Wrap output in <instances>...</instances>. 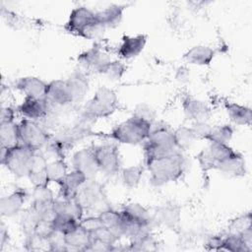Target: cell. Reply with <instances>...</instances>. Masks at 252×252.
Here are the masks:
<instances>
[{"label": "cell", "mask_w": 252, "mask_h": 252, "mask_svg": "<svg viewBox=\"0 0 252 252\" xmlns=\"http://www.w3.org/2000/svg\"><path fill=\"white\" fill-rule=\"evenodd\" d=\"M145 165L150 172L151 184L159 187L176 181L182 176L186 167V159L182 153L177 151L168 156L145 160Z\"/></svg>", "instance_id": "1"}, {"label": "cell", "mask_w": 252, "mask_h": 252, "mask_svg": "<svg viewBox=\"0 0 252 252\" xmlns=\"http://www.w3.org/2000/svg\"><path fill=\"white\" fill-rule=\"evenodd\" d=\"M118 106L116 93L107 87H99L90 98L81 111L80 118L90 123L96 119L105 118L115 112Z\"/></svg>", "instance_id": "2"}, {"label": "cell", "mask_w": 252, "mask_h": 252, "mask_svg": "<svg viewBox=\"0 0 252 252\" xmlns=\"http://www.w3.org/2000/svg\"><path fill=\"white\" fill-rule=\"evenodd\" d=\"M179 151L176 148L173 130L163 122L152 124L150 135L144 143L145 160L171 155Z\"/></svg>", "instance_id": "3"}, {"label": "cell", "mask_w": 252, "mask_h": 252, "mask_svg": "<svg viewBox=\"0 0 252 252\" xmlns=\"http://www.w3.org/2000/svg\"><path fill=\"white\" fill-rule=\"evenodd\" d=\"M65 30L87 39L95 38L104 31L96 21L95 12L85 6L76 7L71 11Z\"/></svg>", "instance_id": "4"}, {"label": "cell", "mask_w": 252, "mask_h": 252, "mask_svg": "<svg viewBox=\"0 0 252 252\" xmlns=\"http://www.w3.org/2000/svg\"><path fill=\"white\" fill-rule=\"evenodd\" d=\"M152 122L132 115L127 120L117 124L109 133V137L118 143L127 145H138L145 143L148 139Z\"/></svg>", "instance_id": "5"}, {"label": "cell", "mask_w": 252, "mask_h": 252, "mask_svg": "<svg viewBox=\"0 0 252 252\" xmlns=\"http://www.w3.org/2000/svg\"><path fill=\"white\" fill-rule=\"evenodd\" d=\"M34 152L32 148L21 143L13 148L1 146V164L17 177H28Z\"/></svg>", "instance_id": "6"}, {"label": "cell", "mask_w": 252, "mask_h": 252, "mask_svg": "<svg viewBox=\"0 0 252 252\" xmlns=\"http://www.w3.org/2000/svg\"><path fill=\"white\" fill-rule=\"evenodd\" d=\"M20 143L34 151H41L46 147L51 136L42 125L34 120L24 118L18 124Z\"/></svg>", "instance_id": "7"}, {"label": "cell", "mask_w": 252, "mask_h": 252, "mask_svg": "<svg viewBox=\"0 0 252 252\" xmlns=\"http://www.w3.org/2000/svg\"><path fill=\"white\" fill-rule=\"evenodd\" d=\"M75 199L82 206L84 212L97 211V213L99 214L103 210L108 209L102 206L106 202L103 187L94 179L87 180L79 189Z\"/></svg>", "instance_id": "8"}, {"label": "cell", "mask_w": 252, "mask_h": 252, "mask_svg": "<svg viewBox=\"0 0 252 252\" xmlns=\"http://www.w3.org/2000/svg\"><path fill=\"white\" fill-rule=\"evenodd\" d=\"M45 99L48 105V113L57 116L59 110L72 104V98L66 80H53L48 83Z\"/></svg>", "instance_id": "9"}, {"label": "cell", "mask_w": 252, "mask_h": 252, "mask_svg": "<svg viewBox=\"0 0 252 252\" xmlns=\"http://www.w3.org/2000/svg\"><path fill=\"white\" fill-rule=\"evenodd\" d=\"M99 171L106 175H114L120 169V156L116 145L103 144L92 147Z\"/></svg>", "instance_id": "10"}, {"label": "cell", "mask_w": 252, "mask_h": 252, "mask_svg": "<svg viewBox=\"0 0 252 252\" xmlns=\"http://www.w3.org/2000/svg\"><path fill=\"white\" fill-rule=\"evenodd\" d=\"M72 165L73 169L82 172L88 180L94 179L95 175L99 172L93 148H85L77 151L73 155Z\"/></svg>", "instance_id": "11"}, {"label": "cell", "mask_w": 252, "mask_h": 252, "mask_svg": "<svg viewBox=\"0 0 252 252\" xmlns=\"http://www.w3.org/2000/svg\"><path fill=\"white\" fill-rule=\"evenodd\" d=\"M47 85L48 83L37 77L28 76L18 79L15 83V88L23 92L25 94V97L43 99L45 98Z\"/></svg>", "instance_id": "12"}, {"label": "cell", "mask_w": 252, "mask_h": 252, "mask_svg": "<svg viewBox=\"0 0 252 252\" xmlns=\"http://www.w3.org/2000/svg\"><path fill=\"white\" fill-rule=\"evenodd\" d=\"M28 193L23 188H18L11 194L0 199V213L2 217H15L24 207Z\"/></svg>", "instance_id": "13"}, {"label": "cell", "mask_w": 252, "mask_h": 252, "mask_svg": "<svg viewBox=\"0 0 252 252\" xmlns=\"http://www.w3.org/2000/svg\"><path fill=\"white\" fill-rule=\"evenodd\" d=\"M87 177L79 170L73 169L64 176L58 183L59 185V198L70 200L75 199L81 186L87 181Z\"/></svg>", "instance_id": "14"}, {"label": "cell", "mask_w": 252, "mask_h": 252, "mask_svg": "<svg viewBox=\"0 0 252 252\" xmlns=\"http://www.w3.org/2000/svg\"><path fill=\"white\" fill-rule=\"evenodd\" d=\"M148 36L146 34H137L135 36L124 35L118 46L117 53L122 59H132L138 56L147 44Z\"/></svg>", "instance_id": "15"}, {"label": "cell", "mask_w": 252, "mask_h": 252, "mask_svg": "<svg viewBox=\"0 0 252 252\" xmlns=\"http://www.w3.org/2000/svg\"><path fill=\"white\" fill-rule=\"evenodd\" d=\"M18 112L27 119L41 120L48 113V105L45 98L37 99L32 97H25L23 102L17 107Z\"/></svg>", "instance_id": "16"}, {"label": "cell", "mask_w": 252, "mask_h": 252, "mask_svg": "<svg viewBox=\"0 0 252 252\" xmlns=\"http://www.w3.org/2000/svg\"><path fill=\"white\" fill-rule=\"evenodd\" d=\"M80 65L86 69L97 71L102 65L110 60L108 55L102 50L99 44H94L91 48L80 53L77 58Z\"/></svg>", "instance_id": "17"}, {"label": "cell", "mask_w": 252, "mask_h": 252, "mask_svg": "<svg viewBox=\"0 0 252 252\" xmlns=\"http://www.w3.org/2000/svg\"><path fill=\"white\" fill-rule=\"evenodd\" d=\"M66 83L72 98V104L81 102L89 91V80L86 74L82 71H75L66 79Z\"/></svg>", "instance_id": "18"}, {"label": "cell", "mask_w": 252, "mask_h": 252, "mask_svg": "<svg viewBox=\"0 0 252 252\" xmlns=\"http://www.w3.org/2000/svg\"><path fill=\"white\" fill-rule=\"evenodd\" d=\"M47 161L41 151H35L30 166L28 178L33 184V186L47 185L49 180L46 175Z\"/></svg>", "instance_id": "19"}, {"label": "cell", "mask_w": 252, "mask_h": 252, "mask_svg": "<svg viewBox=\"0 0 252 252\" xmlns=\"http://www.w3.org/2000/svg\"><path fill=\"white\" fill-rule=\"evenodd\" d=\"M126 8L125 5L111 4L104 9L95 12V17L97 23L105 30V29H113L120 25L123 12Z\"/></svg>", "instance_id": "20"}, {"label": "cell", "mask_w": 252, "mask_h": 252, "mask_svg": "<svg viewBox=\"0 0 252 252\" xmlns=\"http://www.w3.org/2000/svg\"><path fill=\"white\" fill-rule=\"evenodd\" d=\"M183 111L187 118L195 121H207L211 114V109L203 100L186 96L182 102Z\"/></svg>", "instance_id": "21"}, {"label": "cell", "mask_w": 252, "mask_h": 252, "mask_svg": "<svg viewBox=\"0 0 252 252\" xmlns=\"http://www.w3.org/2000/svg\"><path fill=\"white\" fill-rule=\"evenodd\" d=\"M65 243L67 251L69 250H80L87 251V248L92 242L91 232L84 228L82 225H79L74 228L72 231L64 234Z\"/></svg>", "instance_id": "22"}, {"label": "cell", "mask_w": 252, "mask_h": 252, "mask_svg": "<svg viewBox=\"0 0 252 252\" xmlns=\"http://www.w3.org/2000/svg\"><path fill=\"white\" fill-rule=\"evenodd\" d=\"M215 55L216 51L212 47L200 44L188 49L184 53L183 59L189 64L198 66H208L215 58Z\"/></svg>", "instance_id": "23"}, {"label": "cell", "mask_w": 252, "mask_h": 252, "mask_svg": "<svg viewBox=\"0 0 252 252\" xmlns=\"http://www.w3.org/2000/svg\"><path fill=\"white\" fill-rule=\"evenodd\" d=\"M179 206L174 204H164L157 211V220L169 229H176L181 219Z\"/></svg>", "instance_id": "24"}, {"label": "cell", "mask_w": 252, "mask_h": 252, "mask_svg": "<svg viewBox=\"0 0 252 252\" xmlns=\"http://www.w3.org/2000/svg\"><path fill=\"white\" fill-rule=\"evenodd\" d=\"M216 169L233 177H241L246 174V163L243 156L238 153L236 156L219 161Z\"/></svg>", "instance_id": "25"}, {"label": "cell", "mask_w": 252, "mask_h": 252, "mask_svg": "<svg viewBox=\"0 0 252 252\" xmlns=\"http://www.w3.org/2000/svg\"><path fill=\"white\" fill-rule=\"evenodd\" d=\"M223 105L232 122L241 126L251 125L252 112L250 107L228 100H224Z\"/></svg>", "instance_id": "26"}, {"label": "cell", "mask_w": 252, "mask_h": 252, "mask_svg": "<svg viewBox=\"0 0 252 252\" xmlns=\"http://www.w3.org/2000/svg\"><path fill=\"white\" fill-rule=\"evenodd\" d=\"M121 213L142 225H148L151 227L153 225L154 218L151 216L150 212L139 203H129L124 205Z\"/></svg>", "instance_id": "27"}, {"label": "cell", "mask_w": 252, "mask_h": 252, "mask_svg": "<svg viewBox=\"0 0 252 252\" xmlns=\"http://www.w3.org/2000/svg\"><path fill=\"white\" fill-rule=\"evenodd\" d=\"M53 210L55 214H65L75 218L77 220H81L84 215V209L76 199H55L53 204Z\"/></svg>", "instance_id": "28"}, {"label": "cell", "mask_w": 252, "mask_h": 252, "mask_svg": "<svg viewBox=\"0 0 252 252\" xmlns=\"http://www.w3.org/2000/svg\"><path fill=\"white\" fill-rule=\"evenodd\" d=\"M0 143L6 148H13L20 144L17 123L14 121L0 123Z\"/></svg>", "instance_id": "29"}, {"label": "cell", "mask_w": 252, "mask_h": 252, "mask_svg": "<svg viewBox=\"0 0 252 252\" xmlns=\"http://www.w3.org/2000/svg\"><path fill=\"white\" fill-rule=\"evenodd\" d=\"M97 216L99 217L102 222V225L110 228L119 238L122 237V233H121L122 215L120 212H117L108 208L100 212Z\"/></svg>", "instance_id": "30"}, {"label": "cell", "mask_w": 252, "mask_h": 252, "mask_svg": "<svg viewBox=\"0 0 252 252\" xmlns=\"http://www.w3.org/2000/svg\"><path fill=\"white\" fill-rule=\"evenodd\" d=\"M173 136L176 148L180 152L188 150L197 139L192 128L187 126H180L173 130Z\"/></svg>", "instance_id": "31"}, {"label": "cell", "mask_w": 252, "mask_h": 252, "mask_svg": "<svg viewBox=\"0 0 252 252\" xmlns=\"http://www.w3.org/2000/svg\"><path fill=\"white\" fill-rule=\"evenodd\" d=\"M126 65L118 60H109L104 65H102L96 73L106 77L108 80L111 81H118L120 80L126 72Z\"/></svg>", "instance_id": "32"}, {"label": "cell", "mask_w": 252, "mask_h": 252, "mask_svg": "<svg viewBox=\"0 0 252 252\" xmlns=\"http://www.w3.org/2000/svg\"><path fill=\"white\" fill-rule=\"evenodd\" d=\"M252 249L245 244L241 234L225 233L222 239L221 251L229 252H250Z\"/></svg>", "instance_id": "33"}, {"label": "cell", "mask_w": 252, "mask_h": 252, "mask_svg": "<svg viewBox=\"0 0 252 252\" xmlns=\"http://www.w3.org/2000/svg\"><path fill=\"white\" fill-rule=\"evenodd\" d=\"M209 147L207 150L209 151L212 158L215 159L216 164L219 161L224 160L226 158H229L231 157H234L238 154L237 151L232 149L228 144L223 143H215V142H209ZM216 169V167H215Z\"/></svg>", "instance_id": "34"}, {"label": "cell", "mask_w": 252, "mask_h": 252, "mask_svg": "<svg viewBox=\"0 0 252 252\" xmlns=\"http://www.w3.org/2000/svg\"><path fill=\"white\" fill-rule=\"evenodd\" d=\"M51 223L53 230L66 234L76 228L79 225L80 221L69 215L55 214L51 220Z\"/></svg>", "instance_id": "35"}, {"label": "cell", "mask_w": 252, "mask_h": 252, "mask_svg": "<svg viewBox=\"0 0 252 252\" xmlns=\"http://www.w3.org/2000/svg\"><path fill=\"white\" fill-rule=\"evenodd\" d=\"M67 164L63 158H56L46 165V175L49 182H56L57 184L67 174Z\"/></svg>", "instance_id": "36"}, {"label": "cell", "mask_w": 252, "mask_h": 252, "mask_svg": "<svg viewBox=\"0 0 252 252\" xmlns=\"http://www.w3.org/2000/svg\"><path fill=\"white\" fill-rule=\"evenodd\" d=\"M144 167L142 165H131L122 169L121 178L123 184L128 188H136L143 176Z\"/></svg>", "instance_id": "37"}, {"label": "cell", "mask_w": 252, "mask_h": 252, "mask_svg": "<svg viewBox=\"0 0 252 252\" xmlns=\"http://www.w3.org/2000/svg\"><path fill=\"white\" fill-rule=\"evenodd\" d=\"M234 130L231 125L229 124H222L218 126H213L212 131L207 138L209 142H215V143H223L228 144V142L233 137Z\"/></svg>", "instance_id": "38"}, {"label": "cell", "mask_w": 252, "mask_h": 252, "mask_svg": "<svg viewBox=\"0 0 252 252\" xmlns=\"http://www.w3.org/2000/svg\"><path fill=\"white\" fill-rule=\"evenodd\" d=\"M40 220L38 214L34 211V209L31 206L28 210L23 212L20 220L21 227L26 235V237H29L33 234L34 228L38 220Z\"/></svg>", "instance_id": "39"}, {"label": "cell", "mask_w": 252, "mask_h": 252, "mask_svg": "<svg viewBox=\"0 0 252 252\" xmlns=\"http://www.w3.org/2000/svg\"><path fill=\"white\" fill-rule=\"evenodd\" d=\"M251 220L252 219H251L250 212L243 214L241 216H238L237 218L231 220L227 227V233H235V234L242 233L246 228H248L249 226H252Z\"/></svg>", "instance_id": "40"}, {"label": "cell", "mask_w": 252, "mask_h": 252, "mask_svg": "<svg viewBox=\"0 0 252 252\" xmlns=\"http://www.w3.org/2000/svg\"><path fill=\"white\" fill-rule=\"evenodd\" d=\"M91 235H92V239H96L109 245L116 244V242L120 239L110 228L104 225H101L95 230L92 231Z\"/></svg>", "instance_id": "41"}, {"label": "cell", "mask_w": 252, "mask_h": 252, "mask_svg": "<svg viewBox=\"0 0 252 252\" xmlns=\"http://www.w3.org/2000/svg\"><path fill=\"white\" fill-rule=\"evenodd\" d=\"M32 203H49L55 200L52 191L49 189L48 185L41 186H33V190L32 193Z\"/></svg>", "instance_id": "42"}, {"label": "cell", "mask_w": 252, "mask_h": 252, "mask_svg": "<svg viewBox=\"0 0 252 252\" xmlns=\"http://www.w3.org/2000/svg\"><path fill=\"white\" fill-rule=\"evenodd\" d=\"M52 232H53V227H52L51 220L40 219L35 225L33 235L43 239H47Z\"/></svg>", "instance_id": "43"}, {"label": "cell", "mask_w": 252, "mask_h": 252, "mask_svg": "<svg viewBox=\"0 0 252 252\" xmlns=\"http://www.w3.org/2000/svg\"><path fill=\"white\" fill-rule=\"evenodd\" d=\"M197 159L199 161L200 167L203 170V172H207L211 169H215L216 167V161L210 155L209 151L207 149L202 150L198 155H197Z\"/></svg>", "instance_id": "44"}, {"label": "cell", "mask_w": 252, "mask_h": 252, "mask_svg": "<svg viewBox=\"0 0 252 252\" xmlns=\"http://www.w3.org/2000/svg\"><path fill=\"white\" fill-rule=\"evenodd\" d=\"M133 115L154 123L156 113H155V110L150 105L146 103H139L135 106Z\"/></svg>", "instance_id": "45"}, {"label": "cell", "mask_w": 252, "mask_h": 252, "mask_svg": "<svg viewBox=\"0 0 252 252\" xmlns=\"http://www.w3.org/2000/svg\"><path fill=\"white\" fill-rule=\"evenodd\" d=\"M212 127L213 126L210 125L207 121H195L191 126L196 137L205 140H207V138L209 137L212 131Z\"/></svg>", "instance_id": "46"}, {"label": "cell", "mask_w": 252, "mask_h": 252, "mask_svg": "<svg viewBox=\"0 0 252 252\" xmlns=\"http://www.w3.org/2000/svg\"><path fill=\"white\" fill-rule=\"evenodd\" d=\"M80 225L86 228L88 231L92 232L102 225V222L98 216H89L87 218H83L80 220Z\"/></svg>", "instance_id": "47"}, {"label": "cell", "mask_w": 252, "mask_h": 252, "mask_svg": "<svg viewBox=\"0 0 252 252\" xmlns=\"http://www.w3.org/2000/svg\"><path fill=\"white\" fill-rule=\"evenodd\" d=\"M222 239L223 235L219 234V235H213L211 236L208 241L206 242V248L209 250H217V251H221V245H222Z\"/></svg>", "instance_id": "48"}, {"label": "cell", "mask_w": 252, "mask_h": 252, "mask_svg": "<svg viewBox=\"0 0 252 252\" xmlns=\"http://www.w3.org/2000/svg\"><path fill=\"white\" fill-rule=\"evenodd\" d=\"M112 247H113V245L103 243L96 239H92V242L89 245V247L87 248V251H99V252L112 251Z\"/></svg>", "instance_id": "49"}, {"label": "cell", "mask_w": 252, "mask_h": 252, "mask_svg": "<svg viewBox=\"0 0 252 252\" xmlns=\"http://www.w3.org/2000/svg\"><path fill=\"white\" fill-rule=\"evenodd\" d=\"M15 119V110L11 106H2L0 111V123L13 122Z\"/></svg>", "instance_id": "50"}, {"label": "cell", "mask_w": 252, "mask_h": 252, "mask_svg": "<svg viewBox=\"0 0 252 252\" xmlns=\"http://www.w3.org/2000/svg\"><path fill=\"white\" fill-rule=\"evenodd\" d=\"M175 78L178 82L180 83H184V82H187L188 79H189V70L184 67V66H181L177 69V72H176V75H175Z\"/></svg>", "instance_id": "51"}, {"label": "cell", "mask_w": 252, "mask_h": 252, "mask_svg": "<svg viewBox=\"0 0 252 252\" xmlns=\"http://www.w3.org/2000/svg\"><path fill=\"white\" fill-rule=\"evenodd\" d=\"M240 234L245 244L252 249V226H249Z\"/></svg>", "instance_id": "52"}, {"label": "cell", "mask_w": 252, "mask_h": 252, "mask_svg": "<svg viewBox=\"0 0 252 252\" xmlns=\"http://www.w3.org/2000/svg\"><path fill=\"white\" fill-rule=\"evenodd\" d=\"M8 231L4 226V223H1V230H0V243H1V248H3V246L5 245L6 241L8 240Z\"/></svg>", "instance_id": "53"}]
</instances>
